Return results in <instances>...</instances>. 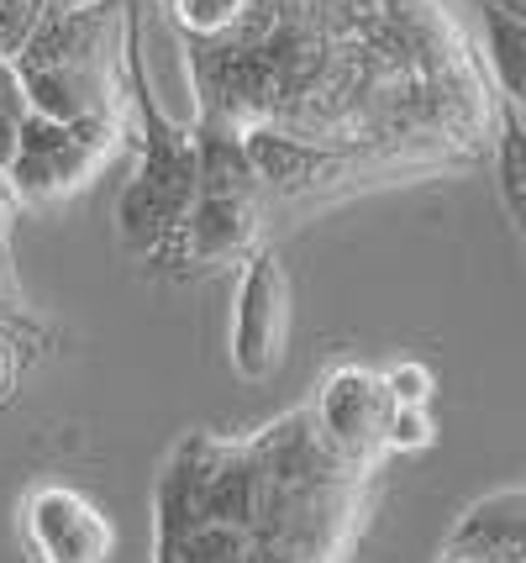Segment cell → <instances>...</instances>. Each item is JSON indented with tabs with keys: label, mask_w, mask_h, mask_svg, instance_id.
I'll return each instance as SVG.
<instances>
[{
	"label": "cell",
	"mask_w": 526,
	"mask_h": 563,
	"mask_svg": "<svg viewBox=\"0 0 526 563\" xmlns=\"http://www.w3.org/2000/svg\"><path fill=\"white\" fill-rule=\"evenodd\" d=\"M363 479L311 411L243 442L184 438L158 485V563H337Z\"/></svg>",
	"instance_id": "6da1fadb"
},
{
	"label": "cell",
	"mask_w": 526,
	"mask_h": 563,
	"mask_svg": "<svg viewBox=\"0 0 526 563\" xmlns=\"http://www.w3.org/2000/svg\"><path fill=\"white\" fill-rule=\"evenodd\" d=\"M126 0H53L48 16L16 48V74L32 111L79 122L122 117L126 122Z\"/></svg>",
	"instance_id": "7a4b0ae2"
},
{
	"label": "cell",
	"mask_w": 526,
	"mask_h": 563,
	"mask_svg": "<svg viewBox=\"0 0 526 563\" xmlns=\"http://www.w3.org/2000/svg\"><path fill=\"white\" fill-rule=\"evenodd\" d=\"M126 100L137 106V147H143V164L132 174V185L116 200V227H122V243L143 258H169L184 211L195 200L201 185V143L184 122H175L158 90H153L148 74V53H143V0H126Z\"/></svg>",
	"instance_id": "3957f363"
},
{
	"label": "cell",
	"mask_w": 526,
	"mask_h": 563,
	"mask_svg": "<svg viewBox=\"0 0 526 563\" xmlns=\"http://www.w3.org/2000/svg\"><path fill=\"white\" fill-rule=\"evenodd\" d=\"M195 143H201V185H195V200L184 211V227H179L169 258L175 264L248 258L269 227V196L248 164L243 132L216 122V117H201Z\"/></svg>",
	"instance_id": "277c9868"
},
{
	"label": "cell",
	"mask_w": 526,
	"mask_h": 563,
	"mask_svg": "<svg viewBox=\"0 0 526 563\" xmlns=\"http://www.w3.org/2000/svg\"><path fill=\"white\" fill-rule=\"evenodd\" d=\"M126 143L122 117H79V122H58L32 111L22 122L16 153L5 164V185L16 190L22 206H53L85 190L96 174L116 158V147Z\"/></svg>",
	"instance_id": "5b68a950"
},
{
	"label": "cell",
	"mask_w": 526,
	"mask_h": 563,
	"mask_svg": "<svg viewBox=\"0 0 526 563\" xmlns=\"http://www.w3.org/2000/svg\"><path fill=\"white\" fill-rule=\"evenodd\" d=\"M290 279L269 247H253L243 258V285L232 306V368L243 379H269L290 347Z\"/></svg>",
	"instance_id": "8992f818"
},
{
	"label": "cell",
	"mask_w": 526,
	"mask_h": 563,
	"mask_svg": "<svg viewBox=\"0 0 526 563\" xmlns=\"http://www.w3.org/2000/svg\"><path fill=\"white\" fill-rule=\"evenodd\" d=\"M22 542L32 563H111L116 527L75 485H37L22 506Z\"/></svg>",
	"instance_id": "52a82bcc"
},
{
	"label": "cell",
	"mask_w": 526,
	"mask_h": 563,
	"mask_svg": "<svg viewBox=\"0 0 526 563\" xmlns=\"http://www.w3.org/2000/svg\"><path fill=\"white\" fill-rule=\"evenodd\" d=\"M311 417H316V432H322L343 459L374 468V459L384 453V421H390L384 374L358 368V364L326 374V385H322V395H316V406H311Z\"/></svg>",
	"instance_id": "ba28073f"
},
{
	"label": "cell",
	"mask_w": 526,
	"mask_h": 563,
	"mask_svg": "<svg viewBox=\"0 0 526 563\" xmlns=\"http://www.w3.org/2000/svg\"><path fill=\"white\" fill-rule=\"evenodd\" d=\"M448 553L463 559H526V490L490 495L463 516Z\"/></svg>",
	"instance_id": "9c48e42d"
},
{
	"label": "cell",
	"mask_w": 526,
	"mask_h": 563,
	"mask_svg": "<svg viewBox=\"0 0 526 563\" xmlns=\"http://www.w3.org/2000/svg\"><path fill=\"white\" fill-rule=\"evenodd\" d=\"M164 11L184 32V43H211L248 16V0H164Z\"/></svg>",
	"instance_id": "30bf717a"
},
{
	"label": "cell",
	"mask_w": 526,
	"mask_h": 563,
	"mask_svg": "<svg viewBox=\"0 0 526 563\" xmlns=\"http://www.w3.org/2000/svg\"><path fill=\"white\" fill-rule=\"evenodd\" d=\"M490 58H495V74H501L505 90L526 100V22L511 16L505 5L490 11Z\"/></svg>",
	"instance_id": "8fae6325"
},
{
	"label": "cell",
	"mask_w": 526,
	"mask_h": 563,
	"mask_svg": "<svg viewBox=\"0 0 526 563\" xmlns=\"http://www.w3.org/2000/svg\"><path fill=\"white\" fill-rule=\"evenodd\" d=\"M32 117V100H26V85L16 64L0 53V174L11 164V153H16V137H22V122Z\"/></svg>",
	"instance_id": "7c38bea8"
},
{
	"label": "cell",
	"mask_w": 526,
	"mask_h": 563,
	"mask_svg": "<svg viewBox=\"0 0 526 563\" xmlns=\"http://www.w3.org/2000/svg\"><path fill=\"white\" fill-rule=\"evenodd\" d=\"M16 190L5 185L0 174V317H16L26 300H22V279H16V264H11V221H16Z\"/></svg>",
	"instance_id": "4fadbf2b"
},
{
	"label": "cell",
	"mask_w": 526,
	"mask_h": 563,
	"mask_svg": "<svg viewBox=\"0 0 526 563\" xmlns=\"http://www.w3.org/2000/svg\"><path fill=\"white\" fill-rule=\"evenodd\" d=\"M426 442H432V417H426V406H390L384 453H422Z\"/></svg>",
	"instance_id": "5bb4252c"
},
{
	"label": "cell",
	"mask_w": 526,
	"mask_h": 563,
	"mask_svg": "<svg viewBox=\"0 0 526 563\" xmlns=\"http://www.w3.org/2000/svg\"><path fill=\"white\" fill-rule=\"evenodd\" d=\"M432 368L416 364V358H405V364L384 368V390H390V406H426L432 400Z\"/></svg>",
	"instance_id": "9a60e30c"
},
{
	"label": "cell",
	"mask_w": 526,
	"mask_h": 563,
	"mask_svg": "<svg viewBox=\"0 0 526 563\" xmlns=\"http://www.w3.org/2000/svg\"><path fill=\"white\" fill-rule=\"evenodd\" d=\"M16 374H22V347H16V338L0 327V400L16 390Z\"/></svg>",
	"instance_id": "2e32d148"
}]
</instances>
